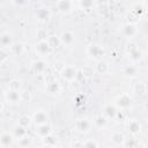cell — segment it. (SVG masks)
Returning <instances> with one entry per match:
<instances>
[{
    "instance_id": "1",
    "label": "cell",
    "mask_w": 148,
    "mask_h": 148,
    "mask_svg": "<svg viewBox=\"0 0 148 148\" xmlns=\"http://www.w3.org/2000/svg\"><path fill=\"white\" fill-rule=\"evenodd\" d=\"M77 73H79V71L76 69L75 66H73V65H66L62 68V71L60 72V75H61V77L65 81L73 82L74 80L77 79Z\"/></svg>"
},
{
    "instance_id": "2",
    "label": "cell",
    "mask_w": 148,
    "mask_h": 148,
    "mask_svg": "<svg viewBox=\"0 0 148 148\" xmlns=\"http://www.w3.org/2000/svg\"><path fill=\"white\" fill-rule=\"evenodd\" d=\"M86 52H87V54H88L90 58H92V59H95V60H97V61L101 60V58H102V57L104 56V53H105L103 46L99 45V44H90V45L87 47Z\"/></svg>"
},
{
    "instance_id": "3",
    "label": "cell",
    "mask_w": 148,
    "mask_h": 148,
    "mask_svg": "<svg viewBox=\"0 0 148 148\" xmlns=\"http://www.w3.org/2000/svg\"><path fill=\"white\" fill-rule=\"evenodd\" d=\"M132 105V98L128 94H121L119 97L116 98V102H114V106L119 110H126L128 109L130 106Z\"/></svg>"
},
{
    "instance_id": "4",
    "label": "cell",
    "mask_w": 148,
    "mask_h": 148,
    "mask_svg": "<svg viewBox=\"0 0 148 148\" xmlns=\"http://www.w3.org/2000/svg\"><path fill=\"white\" fill-rule=\"evenodd\" d=\"M34 124L36 126H39V125H44V124H47L49 123V114L46 113V111L44 110H38L34 113L32 116V119Z\"/></svg>"
},
{
    "instance_id": "5",
    "label": "cell",
    "mask_w": 148,
    "mask_h": 148,
    "mask_svg": "<svg viewBox=\"0 0 148 148\" xmlns=\"http://www.w3.org/2000/svg\"><path fill=\"white\" fill-rule=\"evenodd\" d=\"M35 50H36V52H37L39 56H42V57L49 56V54L52 52V49H51V46H50V44L47 43L46 39H45V40H38L37 44H36V46H35Z\"/></svg>"
},
{
    "instance_id": "6",
    "label": "cell",
    "mask_w": 148,
    "mask_h": 148,
    "mask_svg": "<svg viewBox=\"0 0 148 148\" xmlns=\"http://www.w3.org/2000/svg\"><path fill=\"white\" fill-rule=\"evenodd\" d=\"M128 57L132 60V62H138L142 59V51L134 44L128 45Z\"/></svg>"
},
{
    "instance_id": "7",
    "label": "cell",
    "mask_w": 148,
    "mask_h": 148,
    "mask_svg": "<svg viewBox=\"0 0 148 148\" xmlns=\"http://www.w3.org/2000/svg\"><path fill=\"white\" fill-rule=\"evenodd\" d=\"M56 7H57V9L60 13L67 14V13L72 12V9L74 7V2L73 1H69V0H60V1H57L56 2Z\"/></svg>"
},
{
    "instance_id": "8",
    "label": "cell",
    "mask_w": 148,
    "mask_h": 148,
    "mask_svg": "<svg viewBox=\"0 0 148 148\" xmlns=\"http://www.w3.org/2000/svg\"><path fill=\"white\" fill-rule=\"evenodd\" d=\"M5 98L7 102H9L12 104H16V103H20L22 101L21 92L18 90H14V89H8L5 94Z\"/></svg>"
},
{
    "instance_id": "9",
    "label": "cell",
    "mask_w": 148,
    "mask_h": 148,
    "mask_svg": "<svg viewBox=\"0 0 148 148\" xmlns=\"http://www.w3.org/2000/svg\"><path fill=\"white\" fill-rule=\"evenodd\" d=\"M59 39H60L61 44H64L66 46H71L75 40V35H74V32H72L69 30H65L59 36Z\"/></svg>"
},
{
    "instance_id": "10",
    "label": "cell",
    "mask_w": 148,
    "mask_h": 148,
    "mask_svg": "<svg viewBox=\"0 0 148 148\" xmlns=\"http://www.w3.org/2000/svg\"><path fill=\"white\" fill-rule=\"evenodd\" d=\"M121 34L126 37V38H133L134 36H136L138 34V28L135 24L133 23H127L121 28Z\"/></svg>"
},
{
    "instance_id": "11",
    "label": "cell",
    "mask_w": 148,
    "mask_h": 148,
    "mask_svg": "<svg viewBox=\"0 0 148 148\" xmlns=\"http://www.w3.org/2000/svg\"><path fill=\"white\" fill-rule=\"evenodd\" d=\"M91 125H92V124H91L88 119L83 118V119H79V120L75 123V128H76V131L80 132V133H87V132H89V130L91 128Z\"/></svg>"
},
{
    "instance_id": "12",
    "label": "cell",
    "mask_w": 148,
    "mask_h": 148,
    "mask_svg": "<svg viewBox=\"0 0 148 148\" xmlns=\"http://www.w3.org/2000/svg\"><path fill=\"white\" fill-rule=\"evenodd\" d=\"M31 68H32V71H34L36 74H43V73H45V71H46V68H47V65H46V62H45L44 60L38 59V60L32 61Z\"/></svg>"
},
{
    "instance_id": "13",
    "label": "cell",
    "mask_w": 148,
    "mask_h": 148,
    "mask_svg": "<svg viewBox=\"0 0 148 148\" xmlns=\"http://www.w3.org/2000/svg\"><path fill=\"white\" fill-rule=\"evenodd\" d=\"M60 90H61V87H60V84H59L58 81H51V82H49V83L46 84V87H45V91H46L49 95H51V96L58 95V94L60 92Z\"/></svg>"
},
{
    "instance_id": "14",
    "label": "cell",
    "mask_w": 148,
    "mask_h": 148,
    "mask_svg": "<svg viewBox=\"0 0 148 148\" xmlns=\"http://www.w3.org/2000/svg\"><path fill=\"white\" fill-rule=\"evenodd\" d=\"M36 17L42 22H46L51 17V10L46 7H40L36 10Z\"/></svg>"
},
{
    "instance_id": "15",
    "label": "cell",
    "mask_w": 148,
    "mask_h": 148,
    "mask_svg": "<svg viewBox=\"0 0 148 148\" xmlns=\"http://www.w3.org/2000/svg\"><path fill=\"white\" fill-rule=\"evenodd\" d=\"M14 142V136L12 133H8V132H3L2 134H0V146L6 148V147H9L12 146V143Z\"/></svg>"
},
{
    "instance_id": "16",
    "label": "cell",
    "mask_w": 148,
    "mask_h": 148,
    "mask_svg": "<svg viewBox=\"0 0 148 148\" xmlns=\"http://www.w3.org/2000/svg\"><path fill=\"white\" fill-rule=\"evenodd\" d=\"M126 128H127V131H128L131 134L135 135V134L140 133V131H141V125H140V123H139L138 120L131 119V120H128V123H127V125H126Z\"/></svg>"
},
{
    "instance_id": "17",
    "label": "cell",
    "mask_w": 148,
    "mask_h": 148,
    "mask_svg": "<svg viewBox=\"0 0 148 148\" xmlns=\"http://www.w3.org/2000/svg\"><path fill=\"white\" fill-rule=\"evenodd\" d=\"M110 139H111V142H112L113 145H116V146H123V143L125 142L126 136H125V134H124L123 132L116 131V132H113V133L111 134Z\"/></svg>"
},
{
    "instance_id": "18",
    "label": "cell",
    "mask_w": 148,
    "mask_h": 148,
    "mask_svg": "<svg viewBox=\"0 0 148 148\" xmlns=\"http://www.w3.org/2000/svg\"><path fill=\"white\" fill-rule=\"evenodd\" d=\"M118 112V109L113 105V104H108L104 106V110H103V116L108 119H114L116 118V114Z\"/></svg>"
},
{
    "instance_id": "19",
    "label": "cell",
    "mask_w": 148,
    "mask_h": 148,
    "mask_svg": "<svg viewBox=\"0 0 148 148\" xmlns=\"http://www.w3.org/2000/svg\"><path fill=\"white\" fill-rule=\"evenodd\" d=\"M27 135H28V131H27L25 127H23V126H21L18 124L14 126V128H13V136L15 139L20 140V139H22V138H24Z\"/></svg>"
},
{
    "instance_id": "20",
    "label": "cell",
    "mask_w": 148,
    "mask_h": 148,
    "mask_svg": "<svg viewBox=\"0 0 148 148\" xmlns=\"http://www.w3.org/2000/svg\"><path fill=\"white\" fill-rule=\"evenodd\" d=\"M36 134H37L38 136H40L42 139L45 138V136H47V135H50V134H51V126H50V124L47 123V124L37 126V128H36Z\"/></svg>"
},
{
    "instance_id": "21",
    "label": "cell",
    "mask_w": 148,
    "mask_h": 148,
    "mask_svg": "<svg viewBox=\"0 0 148 148\" xmlns=\"http://www.w3.org/2000/svg\"><path fill=\"white\" fill-rule=\"evenodd\" d=\"M124 75L126 76V77H135L136 75H138V73H139V69H138V67L135 66V65H127L125 68H124Z\"/></svg>"
},
{
    "instance_id": "22",
    "label": "cell",
    "mask_w": 148,
    "mask_h": 148,
    "mask_svg": "<svg viewBox=\"0 0 148 148\" xmlns=\"http://www.w3.org/2000/svg\"><path fill=\"white\" fill-rule=\"evenodd\" d=\"M12 44H13L12 37L8 32H3V34L0 35V45L2 47H10Z\"/></svg>"
},
{
    "instance_id": "23",
    "label": "cell",
    "mask_w": 148,
    "mask_h": 148,
    "mask_svg": "<svg viewBox=\"0 0 148 148\" xmlns=\"http://www.w3.org/2000/svg\"><path fill=\"white\" fill-rule=\"evenodd\" d=\"M9 49H10V52L14 56H21L23 50H24V46H23L22 43H13Z\"/></svg>"
},
{
    "instance_id": "24",
    "label": "cell",
    "mask_w": 148,
    "mask_h": 148,
    "mask_svg": "<svg viewBox=\"0 0 148 148\" xmlns=\"http://www.w3.org/2000/svg\"><path fill=\"white\" fill-rule=\"evenodd\" d=\"M108 71H109V65H108V62H105V61H103V60H98V61L96 62V72H97V73H99V74H105V73H108Z\"/></svg>"
},
{
    "instance_id": "25",
    "label": "cell",
    "mask_w": 148,
    "mask_h": 148,
    "mask_svg": "<svg viewBox=\"0 0 148 148\" xmlns=\"http://www.w3.org/2000/svg\"><path fill=\"white\" fill-rule=\"evenodd\" d=\"M134 92L139 96H143L147 92V86L145 82H139L134 86Z\"/></svg>"
},
{
    "instance_id": "26",
    "label": "cell",
    "mask_w": 148,
    "mask_h": 148,
    "mask_svg": "<svg viewBox=\"0 0 148 148\" xmlns=\"http://www.w3.org/2000/svg\"><path fill=\"white\" fill-rule=\"evenodd\" d=\"M106 118L104 117V116H102V114H99V116H97L95 119H94V125L96 126V127H98V128H102V127H104L105 125H106Z\"/></svg>"
},
{
    "instance_id": "27",
    "label": "cell",
    "mask_w": 148,
    "mask_h": 148,
    "mask_svg": "<svg viewBox=\"0 0 148 148\" xmlns=\"http://www.w3.org/2000/svg\"><path fill=\"white\" fill-rule=\"evenodd\" d=\"M31 145H32V140H31V138L28 136V135L18 140V146H20V148H30Z\"/></svg>"
},
{
    "instance_id": "28",
    "label": "cell",
    "mask_w": 148,
    "mask_h": 148,
    "mask_svg": "<svg viewBox=\"0 0 148 148\" xmlns=\"http://www.w3.org/2000/svg\"><path fill=\"white\" fill-rule=\"evenodd\" d=\"M46 40H47V43L50 44V46H51L52 50L56 49V47H58V46L61 44V43H60V39H59L58 36H50Z\"/></svg>"
},
{
    "instance_id": "29",
    "label": "cell",
    "mask_w": 148,
    "mask_h": 148,
    "mask_svg": "<svg viewBox=\"0 0 148 148\" xmlns=\"http://www.w3.org/2000/svg\"><path fill=\"white\" fill-rule=\"evenodd\" d=\"M30 123H31L30 117H29L28 114H22V116H20V118H18V123H17V124L27 128V127H29Z\"/></svg>"
},
{
    "instance_id": "30",
    "label": "cell",
    "mask_w": 148,
    "mask_h": 148,
    "mask_svg": "<svg viewBox=\"0 0 148 148\" xmlns=\"http://www.w3.org/2000/svg\"><path fill=\"white\" fill-rule=\"evenodd\" d=\"M138 141L134 139V138H128V139H125V142L123 143V146L125 148H135L138 146Z\"/></svg>"
},
{
    "instance_id": "31",
    "label": "cell",
    "mask_w": 148,
    "mask_h": 148,
    "mask_svg": "<svg viewBox=\"0 0 148 148\" xmlns=\"http://www.w3.org/2000/svg\"><path fill=\"white\" fill-rule=\"evenodd\" d=\"M43 141H44V145L47 146V147H54V145L57 142V140L51 134L47 135V136H45V138H43Z\"/></svg>"
},
{
    "instance_id": "32",
    "label": "cell",
    "mask_w": 148,
    "mask_h": 148,
    "mask_svg": "<svg viewBox=\"0 0 148 148\" xmlns=\"http://www.w3.org/2000/svg\"><path fill=\"white\" fill-rule=\"evenodd\" d=\"M82 148H98V145L95 140H87V141H84Z\"/></svg>"
},
{
    "instance_id": "33",
    "label": "cell",
    "mask_w": 148,
    "mask_h": 148,
    "mask_svg": "<svg viewBox=\"0 0 148 148\" xmlns=\"http://www.w3.org/2000/svg\"><path fill=\"white\" fill-rule=\"evenodd\" d=\"M21 88V82L18 80H12L9 83V89H14V90H18L20 91Z\"/></svg>"
},
{
    "instance_id": "34",
    "label": "cell",
    "mask_w": 148,
    "mask_h": 148,
    "mask_svg": "<svg viewBox=\"0 0 148 148\" xmlns=\"http://www.w3.org/2000/svg\"><path fill=\"white\" fill-rule=\"evenodd\" d=\"M9 57V53L5 49H0V64L5 62Z\"/></svg>"
},
{
    "instance_id": "35",
    "label": "cell",
    "mask_w": 148,
    "mask_h": 148,
    "mask_svg": "<svg viewBox=\"0 0 148 148\" xmlns=\"http://www.w3.org/2000/svg\"><path fill=\"white\" fill-rule=\"evenodd\" d=\"M74 99H75V104H76V105H80V104H84V103H86V97H84L82 94L76 95Z\"/></svg>"
},
{
    "instance_id": "36",
    "label": "cell",
    "mask_w": 148,
    "mask_h": 148,
    "mask_svg": "<svg viewBox=\"0 0 148 148\" xmlns=\"http://www.w3.org/2000/svg\"><path fill=\"white\" fill-rule=\"evenodd\" d=\"M37 37L39 38V40H45L47 39V35H46V31L44 29H40L37 31Z\"/></svg>"
},
{
    "instance_id": "37",
    "label": "cell",
    "mask_w": 148,
    "mask_h": 148,
    "mask_svg": "<svg viewBox=\"0 0 148 148\" xmlns=\"http://www.w3.org/2000/svg\"><path fill=\"white\" fill-rule=\"evenodd\" d=\"M79 5L82 7V8H87V7H90V6H92L94 3L91 2V1H81V2H79Z\"/></svg>"
},
{
    "instance_id": "38",
    "label": "cell",
    "mask_w": 148,
    "mask_h": 148,
    "mask_svg": "<svg viewBox=\"0 0 148 148\" xmlns=\"http://www.w3.org/2000/svg\"><path fill=\"white\" fill-rule=\"evenodd\" d=\"M2 110H3V104H2V102L0 101V112H1Z\"/></svg>"
},
{
    "instance_id": "39",
    "label": "cell",
    "mask_w": 148,
    "mask_h": 148,
    "mask_svg": "<svg viewBox=\"0 0 148 148\" xmlns=\"http://www.w3.org/2000/svg\"><path fill=\"white\" fill-rule=\"evenodd\" d=\"M135 148H146V147H145L143 145H138V146H136Z\"/></svg>"
},
{
    "instance_id": "40",
    "label": "cell",
    "mask_w": 148,
    "mask_h": 148,
    "mask_svg": "<svg viewBox=\"0 0 148 148\" xmlns=\"http://www.w3.org/2000/svg\"><path fill=\"white\" fill-rule=\"evenodd\" d=\"M44 148H54V147H47V146H44Z\"/></svg>"
}]
</instances>
